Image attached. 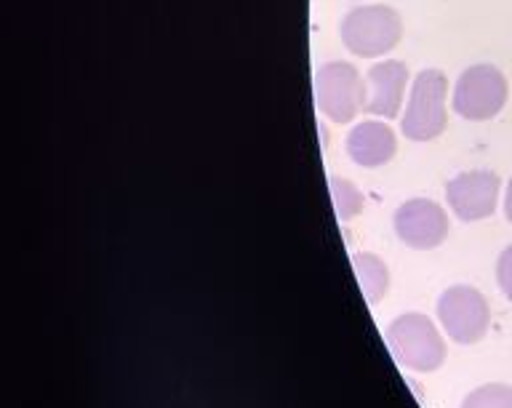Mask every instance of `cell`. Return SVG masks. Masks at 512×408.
<instances>
[{"label": "cell", "mask_w": 512, "mask_h": 408, "mask_svg": "<svg viewBox=\"0 0 512 408\" xmlns=\"http://www.w3.org/2000/svg\"><path fill=\"white\" fill-rule=\"evenodd\" d=\"M395 232L408 248L430 251L448 235V214L427 198H411L395 211Z\"/></svg>", "instance_id": "8"}, {"label": "cell", "mask_w": 512, "mask_h": 408, "mask_svg": "<svg viewBox=\"0 0 512 408\" xmlns=\"http://www.w3.org/2000/svg\"><path fill=\"white\" fill-rule=\"evenodd\" d=\"M504 216H507V222L512 224V176L510 182H507V192H504Z\"/></svg>", "instance_id": "15"}, {"label": "cell", "mask_w": 512, "mask_h": 408, "mask_svg": "<svg viewBox=\"0 0 512 408\" xmlns=\"http://www.w3.org/2000/svg\"><path fill=\"white\" fill-rule=\"evenodd\" d=\"M507 78L494 64H472L459 75L454 86V112L464 120H491L507 104Z\"/></svg>", "instance_id": "5"}, {"label": "cell", "mask_w": 512, "mask_h": 408, "mask_svg": "<svg viewBox=\"0 0 512 408\" xmlns=\"http://www.w3.org/2000/svg\"><path fill=\"white\" fill-rule=\"evenodd\" d=\"M438 318L454 342L475 344L486 336L491 310L478 288L451 286L440 296Z\"/></svg>", "instance_id": "6"}, {"label": "cell", "mask_w": 512, "mask_h": 408, "mask_svg": "<svg viewBox=\"0 0 512 408\" xmlns=\"http://www.w3.org/2000/svg\"><path fill=\"white\" fill-rule=\"evenodd\" d=\"M368 99L363 110L376 118L392 120L400 115L403 96L408 86V67L400 59H387V62L374 64L366 75Z\"/></svg>", "instance_id": "9"}, {"label": "cell", "mask_w": 512, "mask_h": 408, "mask_svg": "<svg viewBox=\"0 0 512 408\" xmlns=\"http://www.w3.org/2000/svg\"><path fill=\"white\" fill-rule=\"evenodd\" d=\"M339 38L344 48L363 59L390 54L403 38V22L395 8L371 3L347 11L339 24Z\"/></svg>", "instance_id": "1"}, {"label": "cell", "mask_w": 512, "mask_h": 408, "mask_svg": "<svg viewBox=\"0 0 512 408\" xmlns=\"http://www.w3.org/2000/svg\"><path fill=\"white\" fill-rule=\"evenodd\" d=\"M368 86L358 67L350 62H328L315 72V102L331 123L355 120L368 99Z\"/></svg>", "instance_id": "3"}, {"label": "cell", "mask_w": 512, "mask_h": 408, "mask_svg": "<svg viewBox=\"0 0 512 408\" xmlns=\"http://www.w3.org/2000/svg\"><path fill=\"white\" fill-rule=\"evenodd\" d=\"M496 280H499L502 294L512 302V243L499 254V262H496Z\"/></svg>", "instance_id": "14"}, {"label": "cell", "mask_w": 512, "mask_h": 408, "mask_svg": "<svg viewBox=\"0 0 512 408\" xmlns=\"http://www.w3.org/2000/svg\"><path fill=\"white\" fill-rule=\"evenodd\" d=\"M398 139L382 120H363L347 134V155L355 166L379 168L395 158Z\"/></svg>", "instance_id": "10"}, {"label": "cell", "mask_w": 512, "mask_h": 408, "mask_svg": "<svg viewBox=\"0 0 512 408\" xmlns=\"http://www.w3.org/2000/svg\"><path fill=\"white\" fill-rule=\"evenodd\" d=\"M502 179L494 171H462L446 184V200L462 222H480L496 211Z\"/></svg>", "instance_id": "7"}, {"label": "cell", "mask_w": 512, "mask_h": 408, "mask_svg": "<svg viewBox=\"0 0 512 408\" xmlns=\"http://www.w3.org/2000/svg\"><path fill=\"white\" fill-rule=\"evenodd\" d=\"M352 267H355V275H358L360 291L366 294V299L371 304H376L384 296L387 286H390V272H387V264L379 259L376 254H355L352 256Z\"/></svg>", "instance_id": "11"}, {"label": "cell", "mask_w": 512, "mask_h": 408, "mask_svg": "<svg viewBox=\"0 0 512 408\" xmlns=\"http://www.w3.org/2000/svg\"><path fill=\"white\" fill-rule=\"evenodd\" d=\"M328 190H331V200H334L336 216H339L342 222L355 219V216L363 211V192H360L350 179L331 176V179H328Z\"/></svg>", "instance_id": "12"}, {"label": "cell", "mask_w": 512, "mask_h": 408, "mask_svg": "<svg viewBox=\"0 0 512 408\" xmlns=\"http://www.w3.org/2000/svg\"><path fill=\"white\" fill-rule=\"evenodd\" d=\"M387 344L400 366L411 371H435L446 358L438 328L422 312H408L392 320L387 328Z\"/></svg>", "instance_id": "4"}, {"label": "cell", "mask_w": 512, "mask_h": 408, "mask_svg": "<svg viewBox=\"0 0 512 408\" xmlns=\"http://www.w3.org/2000/svg\"><path fill=\"white\" fill-rule=\"evenodd\" d=\"M462 408H512V387L483 384L464 398Z\"/></svg>", "instance_id": "13"}, {"label": "cell", "mask_w": 512, "mask_h": 408, "mask_svg": "<svg viewBox=\"0 0 512 408\" xmlns=\"http://www.w3.org/2000/svg\"><path fill=\"white\" fill-rule=\"evenodd\" d=\"M448 78L446 72L422 70L411 83L408 107L400 118V131L411 142H432L448 126Z\"/></svg>", "instance_id": "2"}]
</instances>
